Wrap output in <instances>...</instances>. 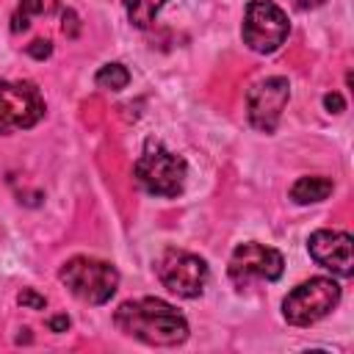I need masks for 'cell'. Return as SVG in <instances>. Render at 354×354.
I'll return each mask as SVG.
<instances>
[{
    "mask_svg": "<svg viewBox=\"0 0 354 354\" xmlns=\"http://www.w3.org/2000/svg\"><path fill=\"white\" fill-rule=\"evenodd\" d=\"M58 277L86 304H105L119 285L116 268L97 257H72L61 266Z\"/></svg>",
    "mask_w": 354,
    "mask_h": 354,
    "instance_id": "3",
    "label": "cell"
},
{
    "mask_svg": "<svg viewBox=\"0 0 354 354\" xmlns=\"http://www.w3.org/2000/svg\"><path fill=\"white\" fill-rule=\"evenodd\" d=\"M285 271V260L277 249L263 243H241L230 257V279L243 288L249 279H279Z\"/></svg>",
    "mask_w": 354,
    "mask_h": 354,
    "instance_id": "8",
    "label": "cell"
},
{
    "mask_svg": "<svg viewBox=\"0 0 354 354\" xmlns=\"http://www.w3.org/2000/svg\"><path fill=\"white\" fill-rule=\"evenodd\" d=\"M97 86L100 88H111V91H119L130 83V72L122 66V64H105L100 72H97Z\"/></svg>",
    "mask_w": 354,
    "mask_h": 354,
    "instance_id": "13",
    "label": "cell"
},
{
    "mask_svg": "<svg viewBox=\"0 0 354 354\" xmlns=\"http://www.w3.org/2000/svg\"><path fill=\"white\" fill-rule=\"evenodd\" d=\"M158 279L166 290H171L180 299H194L205 290L207 282V266L202 257L183 252V249H166L163 257L155 266Z\"/></svg>",
    "mask_w": 354,
    "mask_h": 354,
    "instance_id": "7",
    "label": "cell"
},
{
    "mask_svg": "<svg viewBox=\"0 0 354 354\" xmlns=\"http://www.w3.org/2000/svg\"><path fill=\"white\" fill-rule=\"evenodd\" d=\"M324 0H293V6L296 8H301V11H310V8H318Z\"/></svg>",
    "mask_w": 354,
    "mask_h": 354,
    "instance_id": "19",
    "label": "cell"
},
{
    "mask_svg": "<svg viewBox=\"0 0 354 354\" xmlns=\"http://www.w3.org/2000/svg\"><path fill=\"white\" fill-rule=\"evenodd\" d=\"M66 326H69V318H66V315L50 318V329H53V332H66Z\"/></svg>",
    "mask_w": 354,
    "mask_h": 354,
    "instance_id": "18",
    "label": "cell"
},
{
    "mask_svg": "<svg viewBox=\"0 0 354 354\" xmlns=\"http://www.w3.org/2000/svg\"><path fill=\"white\" fill-rule=\"evenodd\" d=\"M36 11H41V0H22L19 8H17V14H14V25H11V30H14V33L25 30L30 14H36Z\"/></svg>",
    "mask_w": 354,
    "mask_h": 354,
    "instance_id": "14",
    "label": "cell"
},
{
    "mask_svg": "<svg viewBox=\"0 0 354 354\" xmlns=\"http://www.w3.org/2000/svg\"><path fill=\"white\" fill-rule=\"evenodd\" d=\"M136 183L152 196H177L185 185V160L158 141H147L133 166Z\"/></svg>",
    "mask_w": 354,
    "mask_h": 354,
    "instance_id": "2",
    "label": "cell"
},
{
    "mask_svg": "<svg viewBox=\"0 0 354 354\" xmlns=\"http://www.w3.org/2000/svg\"><path fill=\"white\" fill-rule=\"evenodd\" d=\"M310 257L329 268L337 277H351L354 271V254H351V235L340 230H318L310 235Z\"/></svg>",
    "mask_w": 354,
    "mask_h": 354,
    "instance_id": "10",
    "label": "cell"
},
{
    "mask_svg": "<svg viewBox=\"0 0 354 354\" xmlns=\"http://www.w3.org/2000/svg\"><path fill=\"white\" fill-rule=\"evenodd\" d=\"M113 321L124 335L147 346H177L188 337L185 318L171 304H166L163 299H152V296L124 301L116 310Z\"/></svg>",
    "mask_w": 354,
    "mask_h": 354,
    "instance_id": "1",
    "label": "cell"
},
{
    "mask_svg": "<svg viewBox=\"0 0 354 354\" xmlns=\"http://www.w3.org/2000/svg\"><path fill=\"white\" fill-rule=\"evenodd\" d=\"M19 304H22V307H30V310H44L47 299H44V296H39V293H33V290L28 288V290H22V293H19Z\"/></svg>",
    "mask_w": 354,
    "mask_h": 354,
    "instance_id": "15",
    "label": "cell"
},
{
    "mask_svg": "<svg viewBox=\"0 0 354 354\" xmlns=\"http://www.w3.org/2000/svg\"><path fill=\"white\" fill-rule=\"evenodd\" d=\"M288 80L285 77H266L260 80L257 86L249 88L246 94V111H249V122L263 130V133H271L288 105Z\"/></svg>",
    "mask_w": 354,
    "mask_h": 354,
    "instance_id": "9",
    "label": "cell"
},
{
    "mask_svg": "<svg viewBox=\"0 0 354 354\" xmlns=\"http://www.w3.org/2000/svg\"><path fill=\"white\" fill-rule=\"evenodd\" d=\"M340 301V285L329 277H313L301 285H296L285 301H282V315L293 326H310L326 313L335 310Z\"/></svg>",
    "mask_w": 354,
    "mask_h": 354,
    "instance_id": "4",
    "label": "cell"
},
{
    "mask_svg": "<svg viewBox=\"0 0 354 354\" xmlns=\"http://www.w3.org/2000/svg\"><path fill=\"white\" fill-rule=\"evenodd\" d=\"M166 0H124V8H127V19L136 25V28H149L158 17V11L163 8Z\"/></svg>",
    "mask_w": 354,
    "mask_h": 354,
    "instance_id": "12",
    "label": "cell"
},
{
    "mask_svg": "<svg viewBox=\"0 0 354 354\" xmlns=\"http://www.w3.org/2000/svg\"><path fill=\"white\" fill-rule=\"evenodd\" d=\"M332 180L329 177H299L290 188V199L299 205H310V202H321L332 194Z\"/></svg>",
    "mask_w": 354,
    "mask_h": 354,
    "instance_id": "11",
    "label": "cell"
},
{
    "mask_svg": "<svg viewBox=\"0 0 354 354\" xmlns=\"http://www.w3.org/2000/svg\"><path fill=\"white\" fill-rule=\"evenodd\" d=\"M36 47H28V53L30 55H36V58H44V55H50V41H33Z\"/></svg>",
    "mask_w": 354,
    "mask_h": 354,
    "instance_id": "17",
    "label": "cell"
},
{
    "mask_svg": "<svg viewBox=\"0 0 354 354\" xmlns=\"http://www.w3.org/2000/svg\"><path fill=\"white\" fill-rule=\"evenodd\" d=\"M44 116L41 91L28 80H0V136L33 127Z\"/></svg>",
    "mask_w": 354,
    "mask_h": 354,
    "instance_id": "6",
    "label": "cell"
},
{
    "mask_svg": "<svg viewBox=\"0 0 354 354\" xmlns=\"http://www.w3.org/2000/svg\"><path fill=\"white\" fill-rule=\"evenodd\" d=\"M290 33L288 14L271 0H252L243 14V41L254 53H274Z\"/></svg>",
    "mask_w": 354,
    "mask_h": 354,
    "instance_id": "5",
    "label": "cell"
},
{
    "mask_svg": "<svg viewBox=\"0 0 354 354\" xmlns=\"http://www.w3.org/2000/svg\"><path fill=\"white\" fill-rule=\"evenodd\" d=\"M324 105H326L329 111L340 113V111H343V97H340V94H326V97H324Z\"/></svg>",
    "mask_w": 354,
    "mask_h": 354,
    "instance_id": "16",
    "label": "cell"
}]
</instances>
